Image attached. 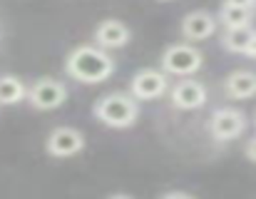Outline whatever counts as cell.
<instances>
[{"mask_svg":"<svg viewBox=\"0 0 256 199\" xmlns=\"http://www.w3.org/2000/svg\"><path fill=\"white\" fill-rule=\"evenodd\" d=\"M112 58L97 48H78L68 58V72L80 82H102L112 75Z\"/></svg>","mask_w":256,"mask_h":199,"instance_id":"cell-1","label":"cell"},{"mask_svg":"<svg viewBox=\"0 0 256 199\" xmlns=\"http://www.w3.org/2000/svg\"><path fill=\"white\" fill-rule=\"evenodd\" d=\"M94 114L110 127H130L137 120V102L127 95H107L94 104Z\"/></svg>","mask_w":256,"mask_h":199,"instance_id":"cell-2","label":"cell"},{"mask_svg":"<svg viewBox=\"0 0 256 199\" xmlns=\"http://www.w3.org/2000/svg\"><path fill=\"white\" fill-rule=\"evenodd\" d=\"M162 65L174 75H192L202 68V52L189 45H172L162 58Z\"/></svg>","mask_w":256,"mask_h":199,"instance_id":"cell-3","label":"cell"},{"mask_svg":"<svg viewBox=\"0 0 256 199\" xmlns=\"http://www.w3.org/2000/svg\"><path fill=\"white\" fill-rule=\"evenodd\" d=\"M28 98L30 102L38 107V110H55V107H60L65 98H68V90L58 82V80H38L32 88H30V92H28Z\"/></svg>","mask_w":256,"mask_h":199,"instance_id":"cell-4","label":"cell"},{"mask_svg":"<svg viewBox=\"0 0 256 199\" xmlns=\"http://www.w3.org/2000/svg\"><path fill=\"white\" fill-rule=\"evenodd\" d=\"M85 140L78 130L72 127H58L50 137H48V152L55 154V157H70V154H78L82 150Z\"/></svg>","mask_w":256,"mask_h":199,"instance_id":"cell-5","label":"cell"},{"mask_svg":"<svg viewBox=\"0 0 256 199\" xmlns=\"http://www.w3.org/2000/svg\"><path fill=\"white\" fill-rule=\"evenodd\" d=\"M209 127L216 140H234L244 132V114L239 110H219L214 112Z\"/></svg>","mask_w":256,"mask_h":199,"instance_id":"cell-6","label":"cell"},{"mask_svg":"<svg viewBox=\"0 0 256 199\" xmlns=\"http://www.w3.org/2000/svg\"><path fill=\"white\" fill-rule=\"evenodd\" d=\"M164 90H167V80H164L162 72H154V70L137 72L134 80H132V95L137 100H154Z\"/></svg>","mask_w":256,"mask_h":199,"instance_id":"cell-7","label":"cell"},{"mask_svg":"<svg viewBox=\"0 0 256 199\" xmlns=\"http://www.w3.org/2000/svg\"><path fill=\"white\" fill-rule=\"evenodd\" d=\"M204 100H206V90L199 82H194V80H182L172 90V102L179 110H194V107L204 104Z\"/></svg>","mask_w":256,"mask_h":199,"instance_id":"cell-8","label":"cell"},{"mask_svg":"<svg viewBox=\"0 0 256 199\" xmlns=\"http://www.w3.org/2000/svg\"><path fill=\"white\" fill-rule=\"evenodd\" d=\"M214 30H216V20H214L209 12H204V10L189 12V15L184 18V22H182V32H184V38H189V40H204V38H209Z\"/></svg>","mask_w":256,"mask_h":199,"instance_id":"cell-9","label":"cell"},{"mask_svg":"<svg viewBox=\"0 0 256 199\" xmlns=\"http://www.w3.org/2000/svg\"><path fill=\"white\" fill-rule=\"evenodd\" d=\"M94 40L102 48H122L130 40V30L120 22V20H104L97 30H94Z\"/></svg>","mask_w":256,"mask_h":199,"instance_id":"cell-10","label":"cell"},{"mask_svg":"<svg viewBox=\"0 0 256 199\" xmlns=\"http://www.w3.org/2000/svg\"><path fill=\"white\" fill-rule=\"evenodd\" d=\"M226 92L236 100H246L256 95V75L254 72H234L226 78Z\"/></svg>","mask_w":256,"mask_h":199,"instance_id":"cell-11","label":"cell"},{"mask_svg":"<svg viewBox=\"0 0 256 199\" xmlns=\"http://www.w3.org/2000/svg\"><path fill=\"white\" fill-rule=\"evenodd\" d=\"M254 38H256V32L252 30V25L232 28V30H226V35H224V45H226V50H232V52H249Z\"/></svg>","mask_w":256,"mask_h":199,"instance_id":"cell-12","label":"cell"},{"mask_svg":"<svg viewBox=\"0 0 256 199\" xmlns=\"http://www.w3.org/2000/svg\"><path fill=\"white\" fill-rule=\"evenodd\" d=\"M25 95V88L18 78H0V104H15Z\"/></svg>","mask_w":256,"mask_h":199,"instance_id":"cell-13","label":"cell"},{"mask_svg":"<svg viewBox=\"0 0 256 199\" xmlns=\"http://www.w3.org/2000/svg\"><path fill=\"white\" fill-rule=\"evenodd\" d=\"M252 20V10L246 8H236V5H224L222 8V22L232 30V28H244Z\"/></svg>","mask_w":256,"mask_h":199,"instance_id":"cell-14","label":"cell"},{"mask_svg":"<svg viewBox=\"0 0 256 199\" xmlns=\"http://www.w3.org/2000/svg\"><path fill=\"white\" fill-rule=\"evenodd\" d=\"M224 5H236V8H246V10H252L256 5V0H226Z\"/></svg>","mask_w":256,"mask_h":199,"instance_id":"cell-15","label":"cell"},{"mask_svg":"<svg viewBox=\"0 0 256 199\" xmlns=\"http://www.w3.org/2000/svg\"><path fill=\"white\" fill-rule=\"evenodd\" d=\"M246 154H249V160H254V162H256V137L249 142V144H246Z\"/></svg>","mask_w":256,"mask_h":199,"instance_id":"cell-16","label":"cell"},{"mask_svg":"<svg viewBox=\"0 0 256 199\" xmlns=\"http://www.w3.org/2000/svg\"><path fill=\"white\" fill-rule=\"evenodd\" d=\"M162 199H194V197H189V194H184V192H172V194H164Z\"/></svg>","mask_w":256,"mask_h":199,"instance_id":"cell-17","label":"cell"},{"mask_svg":"<svg viewBox=\"0 0 256 199\" xmlns=\"http://www.w3.org/2000/svg\"><path fill=\"white\" fill-rule=\"evenodd\" d=\"M246 55H252V58H256V38H254V42H252V48H249V52Z\"/></svg>","mask_w":256,"mask_h":199,"instance_id":"cell-18","label":"cell"},{"mask_svg":"<svg viewBox=\"0 0 256 199\" xmlns=\"http://www.w3.org/2000/svg\"><path fill=\"white\" fill-rule=\"evenodd\" d=\"M110 199H132V197H127V194H114V197H110Z\"/></svg>","mask_w":256,"mask_h":199,"instance_id":"cell-19","label":"cell"}]
</instances>
